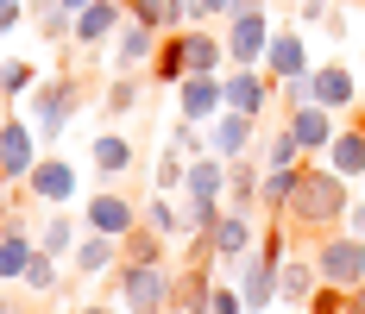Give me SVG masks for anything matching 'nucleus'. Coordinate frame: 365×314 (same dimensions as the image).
I'll list each match as a JSON object with an SVG mask.
<instances>
[{
	"instance_id": "nucleus-1",
	"label": "nucleus",
	"mask_w": 365,
	"mask_h": 314,
	"mask_svg": "<svg viewBox=\"0 0 365 314\" xmlns=\"http://www.w3.org/2000/svg\"><path fill=\"white\" fill-rule=\"evenodd\" d=\"M346 208H353V182L340 170H328V164H302V182H296L290 208H284V233H302V239H328V233H340L346 226Z\"/></svg>"
},
{
	"instance_id": "nucleus-2",
	"label": "nucleus",
	"mask_w": 365,
	"mask_h": 314,
	"mask_svg": "<svg viewBox=\"0 0 365 314\" xmlns=\"http://www.w3.org/2000/svg\"><path fill=\"white\" fill-rule=\"evenodd\" d=\"M108 289L120 295L126 314H170V302H177V271L170 264H126L120 258V271L108 277Z\"/></svg>"
},
{
	"instance_id": "nucleus-3",
	"label": "nucleus",
	"mask_w": 365,
	"mask_h": 314,
	"mask_svg": "<svg viewBox=\"0 0 365 314\" xmlns=\"http://www.w3.org/2000/svg\"><path fill=\"white\" fill-rule=\"evenodd\" d=\"M76 107H82V95H76V75H57V82H44L32 95V132L44 151H57L63 145V132L76 126Z\"/></svg>"
},
{
	"instance_id": "nucleus-4",
	"label": "nucleus",
	"mask_w": 365,
	"mask_h": 314,
	"mask_svg": "<svg viewBox=\"0 0 365 314\" xmlns=\"http://www.w3.org/2000/svg\"><path fill=\"white\" fill-rule=\"evenodd\" d=\"M315 271H322V283H334V289H359L365 283V239H353L346 226L328 233V239H315Z\"/></svg>"
},
{
	"instance_id": "nucleus-5",
	"label": "nucleus",
	"mask_w": 365,
	"mask_h": 314,
	"mask_svg": "<svg viewBox=\"0 0 365 314\" xmlns=\"http://www.w3.org/2000/svg\"><path fill=\"white\" fill-rule=\"evenodd\" d=\"M271 13H246V19H220V44H227V70H264V44H271Z\"/></svg>"
},
{
	"instance_id": "nucleus-6",
	"label": "nucleus",
	"mask_w": 365,
	"mask_h": 314,
	"mask_svg": "<svg viewBox=\"0 0 365 314\" xmlns=\"http://www.w3.org/2000/svg\"><path fill=\"white\" fill-rule=\"evenodd\" d=\"M19 189H26L32 202H44V208H70L76 195H82V176H76V164L63 157V151H44V157H38V170L26 176Z\"/></svg>"
},
{
	"instance_id": "nucleus-7",
	"label": "nucleus",
	"mask_w": 365,
	"mask_h": 314,
	"mask_svg": "<svg viewBox=\"0 0 365 314\" xmlns=\"http://www.w3.org/2000/svg\"><path fill=\"white\" fill-rule=\"evenodd\" d=\"M38 157H44V145H38L32 120L0 113V182H26L38 170Z\"/></svg>"
},
{
	"instance_id": "nucleus-8",
	"label": "nucleus",
	"mask_w": 365,
	"mask_h": 314,
	"mask_svg": "<svg viewBox=\"0 0 365 314\" xmlns=\"http://www.w3.org/2000/svg\"><path fill=\"white\" fill-rule=\"evenodd\" d=\"M258 139H264V120H252V113H233V107H220L215 120H208V151L215 157H252Z\"/></svg>"
},
{
	"instance_id": "nucleus-9",
	"label": "nucleus",
	"mask_w": 365,
	"mask_h": 314,
	"mask_svg": "<svg viewBox=\"0 0 365 314\" xmlns=\"http://www.w3.org/2000/svg\"><path fill=\"white\" fill-rule=\"evenodd\" d=\"M82 226H88V233H108V239H126V233L139 226V208H133V195L101 189V195L82 202Z\"/></svg>"
},
{
	"instance_id": "nucleus-10",
	"label": "nucleus",
	"mask_w": 365,
	"mask_h": 314,
	"mask_svg": "<svg viewBox=\"0 0 365 314\" xmlns=\"http://www.w3.org/2000/svg\"><path fill=\"white\" fill-rule=\"evenodd\" d=\"M158 44H164V32H158V26H145V19H133V13H126V26L113 32V75L151 70V57H158Z\"/></svg>"
},
{
	"instance_id": "nucleus-11",
	"label": "nucleus",
	"mask_w": 365,
	"mask_h": 314,
	"mask_svg": "<svg viewBox=\"0 0 365 314\" xmlns=\"http://www.w3.org/2000/svg\"><path fill=\"white\" fill-rule=\"evenodd\" d=\"M302 70H315V63H309V32H296V26L271 32V44H264V75L284 88V82L302 75Z\"/></svg>"
},
{
	"instance_id": "nucleus-12",
	"label": "nucleus",
	"mask_w": 365,
	"mask_h": 314,
	"mask_svg": "<svg viewBox=\"0 0 365 314\" xmlns=\"http://www.w3.org/2000/svg\"><path fill=\"white\" fill-rule=\"evenodd\" d=\"M220 88H227V107H233V113H252V120H264V107H271V95H277V82H271L264 70H227Z\"/></svg>"
},
{
	"instance_id": "nucleus-13",
	"label": "nucleus",
	"mask_w": 365,
	"mask_h": 314,
	"mask_svg": "<svg viewBox=\"0 0 365 314\" xmlns=\"http://www.w3.org/2000/svg\"><path fill=\"white\" fill-rule=\"evenodd\" d=\"M120 26H126V0H95V6H82V13H76L70 44H82V51L113 44V32H120Z\"/></svg>"
},
{
	"instance_id": "nucleus-14",
	"label": "nucleus",
	"mask_w": 365,
	"mask_h": 314,
	"mask_svg": "<svg viewBox=\"0 0 365 314\" xmlns=\"http://www.w3.org/2000/svg\"><path fill=\"white\" fill-rule=\"evenodd\" d=\"M284 126L296 132V145H302L309 157H322V151L334 145V132H340V126H334V113H328V107H315V101L284 107Z\"/></svg>"
},
{
	"instance_id": "nucleus-15",
	"label": "nucleus",
	"mask_w": 365,
	"mask_h": 314,
	"mask_svg": "<svg viewBox=\"0 0 365 314\" xmlns=\"http://www.w3.org/2000/svg\"><path fill=\"white\" fill-rule=\"evenodd\" d=\"M220 107H227V88H220V75H182V82H177V113H182V120L208 126Z\"/></svg>"
},
{
	"instance_id": "nucleus-16",
	"label": "nucleus",
	"mask_w": 365,
	"mask_h": 314,
	"mask_svg": "<svg viewBox=\"0 0 365 314\" xmlns=\"http://www.w3.org/2000/svg\"><path fill=\"white\" fill-rule=\"evenodd\" d=\"M353 101H359V70L353 63H315V107L346 113Z\"/></svg>"
},
{
	"instance_id": "nucleus-17",
	"label": "nucleus",
	"mask_w": 365,
	"mask_h": 314,
	"mask_svg": "<svg viewBox=\"0 0 365 314\" xmlns=\"http://www.w3.org/2000/svg\"><path fill=\"white\" fill-rule=\"evenodd\" d=\"M315 289H322V271H315V251H302V258H284V277H277V302H290V308H309L315 302Z\"/></svg>"
},
{
	"instance_id": "nucleus-18",
	"label": "nucleus",
	"mask_w": 365,
	"mask_h": 314,
	"mask_svg": "<svg viewBox=\"0 0 365 314\" xmlns=\"http://www.w3.org/2000/svg\"><path fill=\"white\" fill-rule=\"evenodd\" d=\"M182 57H189V75H227V44H220L215 26H189L182 32Z\"/></svg>"
},
{
	"instance_id": "nucleus-19",
	"label": "nucleus",
	"mask_w": 365,
	"mask_h": 314,
	"mask_svg": "<svg viewBox=\"0 0 365 314\" xmlns=\"http://www.w3.org/2000/svg\"><path fill=\"white\" fill-rule=\"evenodd\" d=\"M70 271L76 277H113V271H120V239H108V233H82V245L70 251Z\"/></svg>"
},
{
	"instance_id": "nucleus-20",
	"label": "nucleus",
	"mask_w": 365,
	"mask_h": 314,
	"mask_svg": "<svg viewBox=\"0 0 365 314\" xmlns=\"http://www.w3.org/2000/svg\"><path fill=\"white\" fill-rule=\"evenodd\" d=\"M322 164H328V170H340L346 182H359V176H365V120L334 132V145L322 151Z\"/></svg>"
},
{
	"instance_id": "nucleus-21",
	"label": "nucleus",
	"mask_w": 365,
	"mask_h": 314,
	"mask_svg": "<svg viewBox=\"0 0 365 314\" xmlns=\"http://www.w3.org/2000/svg\"><path fill=\"white\" fill-rule=\"evenodd\" d=\"M258 182H264V164L258 157H233L227 164V208L258 214Z\"/></svg>"
},
{
	"instance_id": "nucleus-22",
	"label": "nucleus",
	"mask_w": 365,
	"mask_h": 314,
	"mask_svg": "<svg viewBox=\"0 0 365 314\" xmlns=\"http://www.w3.org/2000/svg\"><path fill=\"white\" fill-rule=\"evenodd\" d=\"M88 164L113 182V176H126L133 164H139V151H133V139H126V132H101V139L88 145Z\"/></svg>"
},
{
	"instance_id": "nucleus-23",
	"label": "nucleus",
	"mask_w": 365,
	"mask_h": 314,
	"mask_svg": "<svg viewBox=\"0 0 365 314\" xmlns=\"http://www.w3.org/2000/svg\"><path fill=\"white\" fill-rule=\"evenodd\" d=\"M252 157L264 164V170H296V164H302L309 151L296 145V132H290V126H264V139H258V151H252Z\"/></svg>"
},
{
	"instance_id": "nucleus-24",
	"label": "nucleus",
	"mask_w": 365,
	"mask_h": 314,
	"mask_svg": "<svg viewBox=\"0 0 365 314\" xmlns=\"http://www.w3.org/2000/svg\"><path fill=\"white\" fill-rule=\"evenodd\" d=\"M182 195H208V202H227V157H189V182Z\"/></svg>"
},
{
	"instance_id": "nucleus-25",
	"label": "nucleus",
	"mask_w": 365,
	"mask_h": 314,
	"mask_svg": "<svg viewBox=\"0 0 365 314\" xmlns=\"http://www.w3.org/2000/svg\"><path fill=\"white\" fill-rule=\"evenodd\" d=\"M302 164H309V157H302ZM302 164H296V170H264V182H258V208L271 214V220H284L296 182H302Z\"/></svg>"
},
{
	"instance_id": "nucleus-26",
	"label": "nucleus",
	"mask_w": 365,
	"mask_h": 314,
	"mask_svg": "<svg viewBox=\"0 0 365 314\" xmlns=\"http://www.w3.org/2000/svg\"><path fill=\"white\" fill-rule=\"evenodd\" d=\"M76 245H82V226L70 220V208H51V220L38 226V251H51V258H70Z\"/></svg>"
},
{
	"instance_id": "nucleus-27",
	"label": "nucleus",
	"mask_w": 365,
	"mask_h": 314,
	"mask_svg": "<svg viewBox=\"0 0 365 314\" xmlns=\"http://www.w3.org/2000/svg\"><path fill=\"white\" fill-rule=\"evenodd\" d=\"M164 251H170V245H164V233H151L145 220H139V226L120 239V258H126V264H170Z\"/></svg>"
},
{
	"instance_id": "nucleus-28",
	"label": "nucleus",
	"mask_w": 365,
	"mask_h": 314,
	"mask_svg": "<svg viewBox=\"0 0 365 314\" xmlns=\"http://www.w3.org/2000/svg\"><path fill=\"white\" fill-rule=\"evenodd\" d=\"M177 208H182V239H202V233H215V220L227 202H208V195H177Z\"/></svg>"
},
{
	"instance_id": "nucleus-29",
	"label": "nucleus",
	"mask_w": 365,
	"mask_h": 314,
	"mask_svg": "<svg viewBox=\"0 0 365 314\" xmlns=\"http://www.w3.org/2000/svg\"><path fill=\"white\" fill-rule=\"evenodd\" d=\"M151 75H158L164 88H177L182 75H189V57H182V32H164V44H158V57H151Z\"/></svg>"
},
{
	"instance_id": "nucleus-30",
	"label": "nucleus",
	"mask_w": 365,
	"mask_h": 314,
	"mask_svg": "<svg viewBox=\"0 0 365 314\" xmlns=\"http://www.w3.org/2000/svg\"><path fill=\"white\" fill-rule=\"evenodd\" d=\"M19 289H32V295H57V289H63V258L38 251L32 264H26V283H19Z\"/></svg>"
},
{
	"instance_id": "nucleus-31",
	"label": "nucleus",
	"mask_w": 365,
	"mask_h": 314,
	"mask_svg": "<svg viewBox=\"0 0 365 314\" xmlns=\"http://www.w3.org/2000/svg\"><path fill=\"white\" fill-rule=\"evenodd\" d=\"M151 182H158V195H182V182H189V157H182L177 145H164V151H158Z\"/></svg>"
},
{
	"instance_id": "nucleus-32",
	"label": "nucleus",
	"mask_w": 365,
	"mask_h": 314,
	"mask_svg": "<svg viewBox=\"0 0 365 314\" xmlns=\"http://www.w3.org/2000/svg\"><path fill=\"white\" fill-rule=\"evenodd\" d=\"M139 220H145L151 233H164V239H182V208L170 195H151L145 208H139Z\"/></svg>"
},
{
	"instance_id": "nucleus-33",
	"label": "nucleus",
	"mask_w": 365,
	"mask_h": 314,
	"mask_svg": "<svg viewBox=\"0 0 365 314\" xmlns=\"http://www.w3.org/2000/svg\"><path fill=\"white\" fill-rule=\"evenodd\" d=\"M164 145H177L182 157H208V126H195V120H170V132H164Z\"/></svg>"
},
{
	"instance_id": "nucleus-34",
	"label": "nucleus",
	"mask_w": 365,
	"mask_h": 314,
	"mask_svg": "<svg viewBox=\"0 0 365 314\" xmlns=\"http://www.w3.org/2000/svg\"><path fill=\"white\" fill-rule=\"evenodd\" d=\"M38 19V32H44V44H70V32H76V13L63 6V0H51L44 13H32Z\"/></svg>"
},
{
	"instance_id": "nucleus-35",
	"label": "nucleus",
	"mask_w": 365,
	"mask_h": 314,
	"mask_svg": "<svg viewBox=\"0 0 365 314\" xmlns=\"http://www.w3.org/2000/svg\"><path fill=\"white\" fill-rule=\"evenodd\" d=\"M32 63H19V57H0V101H13V95H32Z\"/></svg>"
},
{
	"instance_id": "nucleus-36",
	"label": "nucleus",
	"mask_w": 365,
	"mask_h": 314,
	"mask_svg": "<svg viewBox=\"0 0 365 314\" xmlns=\"http://www.w3.org/2000/svg\"><path fill=\"white\" fill-rule=\"evenodd\" d=\"M101 107H108L113 120H120V113H133V107H139V82H133V75H113L108 95H101Z\"/></svg>"
},
{
	"instance_id": "nucleus-37",
	"label": "nucleus",
	"mask_w": 365,
	"mask_h": 314,
	"mask_svg": "<svg viewBox=\"0 0 365 314\" xmlns=\"http://www.w3.org/2000/svg\"><path fill=\"white\" fill-rule=\"evenodd\" d=\"M202 314H246L240 283H215V289H208V302H202Z\"/></svg>"
},
{
	"instance_id": "nucleus-38",
	"label": "nucleus",
	"mask_w": 365,
	"mask_h": 314,
	"mask_svg": "<svg viewBox=\"0 0 365 314\" xmlns=\"http://www.w3.org/2000/svg\"><path fill=\"white\" fill-rule=\"evenodd\" d=\"M126 13L145 19V26H158V32H170V0H126Z\"/></svg>"
},
{
	"instance_id": "nucleus-39",
	"label": "nucleus",
	"mask_w": 365,
	"mask_h": 314,
	"mask_svg": "<svg viewBox=\"0 0 365 314\" xmlns=\"http://www.w3.org/2000/svg\"><path fill=\"white\" fill-rule=\"evenodd\" d=\"M277 101L284 107H302V101H315V70H302V75H290L284 88H277Z\"/></svg>"
},
{
	"instance_id": "nucleus-40",
	"label": "nucleus",
	"mask_w": 365,
	"mask_h": 314,
	"mask_svg": "<svg viewBox=\"0 0 365 314\" xmlns=\"http://www.w3.org/2000/svg\"><path fill=\"white\" fill-rule=\"evenodd\" d=\"M189 19L195 26H220L227 19V0H189Z\"/></svg>"
},
{
	"instance_id": "nucleus-41",
	"label": "nucleus",
	"mask_w": 365,
	"mask_h": 314,
	"mask_svg": "<svg viewBox=\"0 0 365 314\" xmlns=\"http://www.w3.org/2000/svg\"><path fill=\"white\" fill-rule=\"evenodd\" d=\"M322 19H328V0H296V32H309Z\"/></svg>"
},
{
	"instance_id": "nucleus-42",
	"label": "nucleus",
	"mask_w": 365,
	"mask_h": 314,
	"mask_svg": "<svg viewBox=\"0 0 365 314\" xmlns=\"http://www.w3.org/2000/svg\"><path fill=\"white\" fill-rule=\"evenodd\" d=\"M26 13H32V0H0V38L13 32V26L26 19Z\"/></svg>"
},
{
	"instance_id": "nucleus-43",
	"label": "nucleus",
	"mask_w": 365,
	"mask_h": 314,
	"mask_svg": "<svg viewBox=\"0 0 365 314\" xmlns=\"http://www.w3.org/2000/svg\"><path fill=\"white\" fill-rule=\"evenodd\" d=\"M346 233L365 239V195H353V208H346Z\"/></svg>"
},
{
	"instance_id": "nucleus-44",
	"label": "nucleus",
	"mask_w": 365,
	"mask_h": 314,
	"mask_svg": "<svg viewBox=\"0 0 365 314\" xmlns=\"http://www.w3.org/2000/svg\"><path fill=\"white\" fill-rule=\"evenodd\" d=\"M76 314H126V308H120V302H82Z\"/></svg>"
},
{
	"instance_id": "nucleus-45",
	"label": "nucleus",
	"mask_w": 365,
	"mask_h": 314,
	"mask_svg": "<svg viewBox=\"0 0 365 314\" xmlns=\"http://www.w3.org/2000/svg\"><path fill=\"white\" fill-rule=\"evenodd\" d=\"M63 6H70V13H82V6H95V0H63Z\"/></svg>"
},
{
	"instance_id": "nucleus-46",
	"label": "nucleus",
	"mask_w": 365,
	"mask_h": 314,
	"mask_svg": "<svg viewBox=\"0 0 365 314\" xmlns=\"http://www.w3.org/2000/svg\"><path fill=\"white\" fill-rule=\"evenodd\" d=\"M290 6H296V0H290Z\"/></svg>"
},
{
	"instance_id": "nucleus-47",
	"label": "nucleus",
	"mask_w": 365,
	"mask_h": 314,
	"mask_svg": "<svg viewBox=\"0 0 365 314\" xmlns=\"http://www.w3.org/2000/svg\"><path fill=\"white\" fill-rule=\"evenodd\" d=\"M359 6H365V0H359Z\"/></svg>"
}]
</instances>
